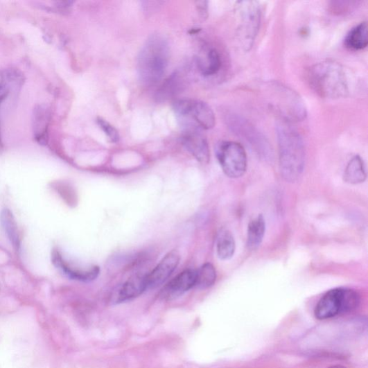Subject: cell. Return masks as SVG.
<instances>
[{
	"label": "cell",
	"mask_w": 368,
	"mask_h": 368,
	"mask_svg": "<svg viewBox=\"0 0 368 368\" xmlns=\"http://www.w3.org/2000/svg\"><path fill=\"white\" fill-rule=\"evenodd\" d=\"M279 166L282 177L295 183L302 176L306 161L304 141L292 123L280 120L277 124Z\"/></svg>",
	"instance_id": "6da1fadb"
},
{
	"label": "cell",
	"mask_w": 368,
	"mask_h": 368,
	"mask_svg": "<svg viewBox=\"0 0 368 368\" xmlns=\"http://www.w3.org/2000/svg\"><path fill=\"white\" fill-rule=\"evenodd\" d=\"M307 79L310 87L324 99L344 98L350 91L344 68L333 61H324L313 66L308 71Z\"/></svg>",
	"instance_id": "7a4b0ae2"
},
{
	"label": "cell",
	"mask_w": 368,
	"mask_h": 368,
	"mask_svg": "<svg viewBox=\"0 0 368 368\" xmlns=\"http://www.w3.org/2000/svg\"><path fill=\"white\" fill-rule=\"evenodd\" d=\"M169 60L168 43L160 35H152L142 48L138 59L140 80L146 85L157 84L163 78Z\"/></svg>",
	"instance_id": "3957f363"
},
{
	"label": "cell",
	"mask_w": 368,
	"mask_h": 368,
	"mask_svg": "<svg viewBox=\"0 0 368 368\" xmlns=\"http://www.w3.org/2000/svg\"><path fill=\"white\" fill-rule=\"evenodd\" d=\"M360 298L356 290L350 288H335L329 290L319 300L315 310L317 319L324 320L339 315L350 313L360 304Z\"/></svg>",
	"instance_id": "277c9868"
},
{
	"label": "cell",
	"mask_w": 368,
	"mask_h": 368,
	"mask_svg": "<svg viewBox=\"0 0 368 368\" xmlns=\"http://www.w3.org/2000/svg\"><path fill=\"white\" fill-rule=\"evenodd\" d=\"M270 105L279 112L281 120L299 122L306 117V105L301 96L292 89L281 84L270 85Z\"/></svg>",
	"instance_id": "5b68a950"
},
{
	"label": "cell",
	"mask_w": 368,
	"mask_h": 368,
	"mask_svg": "<svg viewBox=\"0 0 368 368\" xmlns=\"http://www.w3.org/2000/svg\"><path fill=\"white\" fill-rule=\"evenodd\" d=\"M173 109L182 120L191 125V130H210L216 125L214 112L202 101L180 100L174 103Z\"/></svg>",
	"instance_id": "8992f818"
},
{
	"label": "cell",
	"mask_w": 368,
	"mask_h": 368,
	"mask_svg": "<svg viewBox=\"0 0 368 368\" xmlns=\"http://www.w3.org/2000/svg\"><path fill=\"white\" fill-rule=\"evenodd\" d=\"M216 152L222 169L228 177L238 179L244 175L247 159L241 144L234 141H221L217 145Z\"/></svg>",
	"instance_id": "52a82bcc"
},
{
	"label": "cell",
	"mask_w": 368,
	"mask_h": 368,
	"mask_svg": "<svg viewBox=\"0 0 368 368\" xmlns=\"http://www.w3.org/2000/svg\"><path fill=\"white\" fill-rule=\"evenodd\" d=\"M230 129L248 143L264 159L272 157V149L264 135L247 120L237 114H230L227 120Z\"/></svg>",
	"instance_id": "ba28073f"
},
{
	"label": "cell",
	"mask_w": 368,
	"mask_h": 368,
	"mask_svg": "<svg viewBox=\"0 0 368 368\" xmlns=\"http://www.w3.org/2000/svg\"><path fill=\"white\" fill-rule=\"evenodd\" d=\"M240 16L238 35L240 42L245 51L253 46L257 36L261 23V8L256 2H240Z\"/></svg>",
	"instance_id": "9c48e42d"
},
{
	"label": "cell",
	"mask_w": 368,
	"mask_h": 368,
	"mask_svg": "<svg viewBox=\"0 0 368 368\" xmlns=\"http://www.w3.org/2000/svg\"><path fill=\"white\" fill-rule=\"evenodd\" d=\"M179 261L180 255L177 250L170 252L152 272L147 275L148 288H155L162 285L175 270Z\"/></svg>",
	"instance_id": "30bf717a"
},
{
	"label": "cell",
	"mask_w": 368,
	"mask_h": 368,
	"mask_svg": "<svg viewBox=\"0 0 368 368\" xmlns=\"http://www.w3.org/2000/svg\"><path fill=\"white\" fill-rule=\"evenodd\" d=\"M197 271L188 269L168 282L162 290V297L167 299H177L195 286Z\"/></svg>",
	"instance_id": "8fae6325"
},
{
	"label": "cell",
	"mask_w": 368,
	"mask_h": 368,
	"mask_svg": "<svg viewBox=\"0 0 368 368\" xmlns=\"http://www.w3.org/2000/svg\"><path fill=\"white\" fill-rule=\"evenodd\" d=\"M182 143L186 149L202 164H208L210 150L206 138L198 130H190L184 134Z\"/></svg>",
	"instance_id": "7c38bea8"
},
{
	"label": "cell",
	"mask_w": 368,
	"mask_h": 368,
	"mask_svg": "<svg viewBox=\"0 0 368 368\" xmlns=\"http://www.w3.org/2000/svg\"><path fill=\"white\" fill-rule=\"evenodd\" d=\"M53 263L66 277L72 280L90 282L98 278L100 274V270L98 266H93L85 270L72 268L58 251H54L53 253Z\"/></svg>",
	"instance_id": "4fadbf2b"
},
{
	"label": "cell",
	"mask_w": 368,
	"mask_h": 368,
	"mask_svg": "<svg viewBox=\"0 0 368 368\" xmlns=\"http://www.w3.org/2000/svg\"><path fill=\"white\" fill-rule=\"evenodd\" d=\"M146 277L147 275L141 274L131 277L121 286L116 294L115 302L123 303L141 296L148 289Z\"/></svg>",
	"instance_id": "5bb4252c"
},
{
	"label": "cell",
	"mask_w": 368,
	"mask_h": 368,
	"mask_svg": "<svg viewBox=\"0 0 368 368\" xmlns=\"http://www.w3.org/2000/svg\"><path fill=\"white\" fill-rule=\"evenodd\" d=\"M24 83V76L14 69L0 71V105L12 91L21 89ZM3 148L1 134H0V150Z\"/></svg>",
	"instance_id": "9a60e30c"
},
{
	"label": "cell",
	"mask_w": 368,
	"mask_h": 368,
	"mask_svg": "<svg viewBox=\"0 0 368 368\" xmlns=\"http://www.w3.org/2000/svg\"><path fill=\"white\" fill-rule=\"evenodd\" d=\"M367 23L360 24L347 33L344 40V46L353 51L363 50L367 46Z\"/></svg>",
	"instance_id": "2e32d148"
},
{
	"label": "cell",
	"mask_w": 368,
	"mask_h": 368,
	"mask_svg": "<svg viewBox=\"0 0 368 368\" xmlns=\"http://www.w3.org/2000/svg\"><path fill=\"white\" fill-rule=\"evenodd\" d=\"M367 178L366 168L363 160L359 156L349 161L344 173L343 179L346 183L359 184Z\"/></svg>",
	"instance_id": "e0dca14e"
},
{
	"label": "cell",
	"mask_w": 368,
	"mask_h": 368,
	"mask_svg": "<svg viewBox=\"0 0 368 368\" xmlns=\"http://www.w3.org/2000/svg\"><path fill=\"white\" fill-rule=\"evenodd\" d=\"M265 221L263 216L252 220L248 226L247 245L251 249H257L263 242L265 234Z\"/></svg>",
	"instance_id": "ac0fdd59"
},
{
	"label": "cell",
	"mask_w": 368,
	"mask_h": 368,
	"mask_svg": "<svg viewBox=\"0 0 368 368\" xmlns=\"http://www.w3.org/2000/svg\"><path fill=\"white\" fill-rule=\"evenodd\" d=\"M236 252V242L231 232L227 229L220 231L217 242V254L222 261H228L234 257Z\"/></svg>",
	"instance_id": "d6986e66"
},
{
	"label": "cell",
	"mask_w": 368,
	"mask_h": 368,
	"mask_svg": "<svg viewBox=\"0 0 368 368\" xmlns=\"http://www.w3.org/2000/svg\"><path fill=\"white\" fill-rule=\"evenodd\" d=\"M49 122V112L47 107H38L34 112V133L37 142L46 143V130Z\"/></svg>",
	"instance_id": "ffe728a7"
},
{
	"label": "cell",
	"mask_w": 368,
	"mask_h": 368,
	"mask_svg": "<svg viewBox=\"0 0 368 368\" xmlns=\"http://www.w3.org/2000/svg\"><path fill=\"white\" fill-rule=\"evenodd\" d=\"M221 66L220 55L215 49H209L205 55L204 60H200L199 62L200 71L206 76L217 74Z\"/></svg>",
	"instance_id": "44dd1931"
},
{
	"label": "cell",
	"mask_w": 368,
	"mask_h": 368,
	"mask_svg": "<svg viewBox=\"0 0 368 368\" xmlns=\"http://www.w3.org/2000/svg\"><path fill=\"white\" fill-rule=\"evenodd\" d=\"M0 219H1V224L11 244L16 249H18L20 247V237H19L17 225L12 213L10 209H5L1 213Z\"/></svg>",
	"instance_id": "7402d4cb"
},
{
	"label": "cell",
	"mask_w": 368,
	"mask_h": 368,
	"mask_svg": "<svg viewBox=\"0 0 368 368\" xmlns=\"http://www.w3.org/2000/svg\"><path fill=\"white\" fill-rule=\"evenodd\" d=\"M216 268L211 263L204 264L198 271L195 287L204 289L211 287L216 281Z\"/></svg>",
	"instance_id": "603a6c76"
},
{
	"label": "cell",
	"mask_w": 368,
	"mask_h": 368,
	"mask_svg": "<svg viewBox=\"0 0 368 368\" xmlns=\"http://www.w3.org/2000/svg\"><path fill=\"white\" fill-rule=\"evenodd\" d=\"M98 123L112 142L116 143L119 141L120 135L119 131L112 125L102 119H98Z\"/></svg>",
	"instance_id": "cb8c5ba5"
},
{
	"label": "cell",
	"mask_w": 368,
	"mask_h": 368,
	"mask_svg": "<svg viewBox=\"0 0 368 368\" xmlns=\"http://www.w3.org/2000/svg\"><path fill=\"white\" fill-rule=\"evenodd\" d=\"M328 368H347V367L342 365H333L331 367H329Z\"/></svg>",
	"instance_id": "d4e9b609"
}]
</instances>
